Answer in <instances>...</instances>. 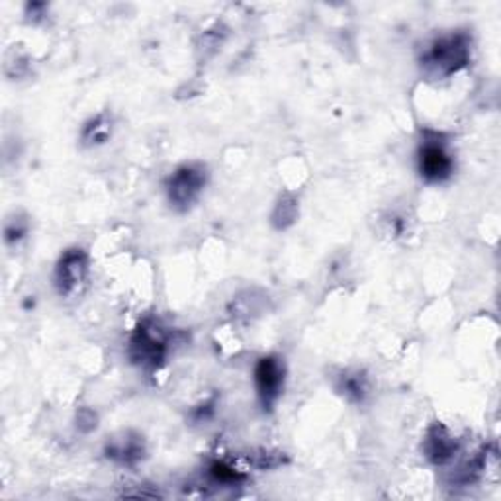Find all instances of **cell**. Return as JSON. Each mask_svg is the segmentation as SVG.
<instances>
[{
  "label": "cell",
  "instance_id": "obj_1",
  "mask_svg": "<svg viewBox=\"0 0 501 501\" xmlns=\"http://www.w3.org/2000/svg\"><path fill=\"white\" fill-rule=\"evenodd\" d=\"M472 38L466 32H452L431 40L419 55V65L431 78L457 75L470 63Z\"/></svg>",
  "mask_w": 501,
  "mask_h": 501
},
{
  "label": "cell",
  "instance_id": "obj_2",
  "mask_svg": "<svg viewBox=\"0 0 501 501\" xmlns=\"http://www.w3.org/2000/svg\"><path fill=\"white\" fill-rule=\"evenodd\" d=\"M173 333L157 317H143L128 343L130 360L145 372H157L167 362Z\"/></svg>",
  "mask_w": 501,
  "mask_h": 501
},
{
  "label": "cell",
  "instance_id": "obj_3",
  "mask_svg": "<svg viewBox=\"0 0 501 501\" xmlns=\"http://www.w3.org/2000/svg\"><path fill=\"white\" fill-rule=\"evenodd\" d=\"M206 185L208 167L198 161L185 163L177 167L165 182L167 200L177 212H188L198 202Z\"/></svg>",
  "mask_w": 501,
  "mask_h": 501
},
{
  "label": "cell",
  "instance_id": "obj_4",
  "mask_svg": "<svg viewBox=\"0 0 501 501\" xmlns=\"http://www.w3.org/2000/svg\"><path fill=\"white\" fill-rule=\"evenodd\" d=\"M417 169L421 178L429 185H441L452 177L454 159L441 133L429 130L424 132V140L417 150Z\"/></svg>",
  "mask_w": 501,
  "mask_h": 501
},
{
  "label": "cell",
  "instance_id": "obj_5",
  "mask_svg": "<svg viewBox=\"0 0 501 501\" xmlns=\"http://www.w3.org/2000/svg\"><path fill=\"white\" fill-rule=\"evenodd\" d=\"M88 253L81 247H71L61 253L59 260L55 265L53 272V284L57 294L61 298H71L78 290L83 288L88 277Z\"/></svg>",
  "mask_w": 501,
  "mask_h": 501
},
{
  "label": "cell",
  "instance_id": "obj_6",
  "mask_svg": "<svg viewBox=\"0 0 501 501\" xmlns=\"http://www.w3.org/2000/svg\"><path fill=\"white\" fill-rule=\"evenodd\" d=\"M287 382V364L277 355L259 359L255 367V388L260 407L270 412L277 405Z\"/></svg>",
  "mask_w": 501,
  "mask_h": 501
},
{
  "label": "cell",
  "instance_id": "obj_7",
  "mask_svg": "<svg viewBox=\"0 0 501 501\" xmlns=\"http://www.w3.org/2000/svg\"><path fill=\"white\" fill-rule=\"evenodd\" d=\"M459 449L460 445L457 437L442 424H433L425 433L424 445H421L425 459L435 466H447L452 462L459 454Z\"/></svg>",
  "mask_w": 501,
  "mask_h": 501
},
{
  "label": "cell",
  "instance_id": "obj_8",
  "mask_svg": "<svg viewBox=\"0 0 501 501\" xmlns=\"http://www.w3.org/2000/svg\"><path fill=\"white\" fill-rule=\"evenodd\" d=\"M105 454H106V459L112 462L125 466V469H135V466H138L147 454L145 441L140 433L125 431V433H122V435L112 437L106 442Z\"/></svg>",
  "mask_w": 501,
  "mask_h": 501
},
{
  "label": "cell",
  "instance_id": "obj_9",
  "mask_svg": "<svg viewBox=\"0 0 501 501\" xmlns=\"http://www.w3.org/2000/svg\"><path fill=\"white\" fill-rule=\"evenodd\" d=\"M335 388L341 396L347 397L351 404H362L370 392V382L367 374L360 370H345L341 372L337 378Z\"/></svg>",
  "mask_w": 501,
  "mask_h": 501
},
{
  "label": "cell",
  "instance_id": "obj_10",
  "mask_svg": "<svg viewBox=\"0 0 501 501\" xmlns=\"http://www.w3.org/2000/svg\"><path fill=\"white\" fill-rule=\"evenodd\" d=\"M114 132V120L110 114L100 112L96 114L95 118H90L81 132V141L87 147H95V145H105L110 141Z\"/></svg>",
  "mask_w": 501,
  "mask_h": 501
},
{
  "label": "cell",
  "instance_id": "obj_11",
  "mask_svg": "<svg viewBox=\"0 0 501 501\" xmlns=\"http://www.w3.org/2000/svg\"><path fill=\"white\" fill-rule=\"evenodd\" d=\"M208 476L214 484L223 487L241 486L247 480V476L241 470H237L235 466L227 464L225 460H212L208 466Z\"/></svg>",
  "mask_w": 501,
  "mask_h": 501
},
{
  "label": "cell",
  "instance_id": "obj_12",
  "mask_svg": "<svg viewBox=\"0 0 501 501\" xmlns=\"http://www.w3.org/2000/svg\"><path fill=\"white\" fill-rule=\"evenodd\" d=\"M298 212H300V204L298 198L294 195H282L277 202L275 210H272V225L277 230H287L296 220H298Z\"/></svg>",
  "mask_w": 501,
  "mask_h": 501
},
{
  "label": "cell",
  "instance_id": "obj_13",
  "mask_svg": "<svg viewBox=\"0 0 501 501\" xmlns=\"http://www.w3.org/2000/svg\"><path fill=\"white\" fill-rule=\"evenodd\" d=\"M247 460L259 470H275V469H280V466L287 464L288 457L284 452H278V451H265L263 449V451L250 452Z\"/></svg>",
  "mask_w": 501,
  "mask_h": 501
},
{
  "label": "cell",
  "instance_id": "obj_14",
  "mask_svg": "<svg viewBox=\"0 0 501 501\" xmlns=\"http://www.w3.org/2000/svg\"><path fill=\"white\" fill-rule=\"evenodd\" d=\"M30 233V222L26 215L14 214L13 218H8L5 223V243L8 247H16L22 239H26Z\"/></svg>",
  "mask_w": 501,
  "mask_h": 501
},
{
  "label": "cell",
  "instance_id": "obj_15",
  "mask_svg": "<svg viewBox=\"0 0 501 501\" xmlns=\"http://www.w3.org/2000/svg\"><path fill=\"white\" fill-rule=\"evenodd\" d=\"M78 424H77V427L81 429V431H93L95 427H96V415L93 414V412H88V409H83L81 414H78Z\"/></svg>",
  "mask_w": 501,
  "mask_h": 501
},
{
  "label": "cell",
  "instance_id": "obj_16",
  "mask_svg": "<svg viewBox=\"0 0 501 501\" xmlns=\"http://www.w3.org/2000/svg\"><path fill=\"white\" fill-rule=\"evenodd\" d=\"M45 10H48V6H45L43 3H32V5H26V16L32 22H38L45 16Z\"/></svg>",
  "mask_w": 501,
  "mask_h": 501
}]
</instances>
